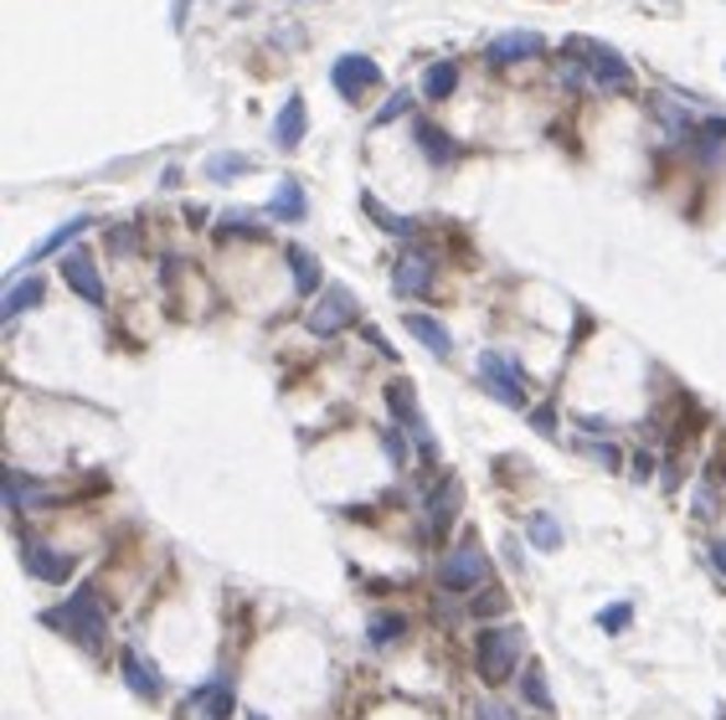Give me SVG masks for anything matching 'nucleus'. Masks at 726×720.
Wrapping results in <instances>:
<instances>
[{
	"label": "nucleus",
	"mask_w": 726,
	"mask_h": 720,
	"mask_svg": "<svg viewBox=\"0 0 726 720\" xmlns=\"http://www.w3.org/2000/svg\"><path fill=\"white\" fill-rule=\"evenodd\" d=\"M42 622L57 628V633H68L72 643H83L88 653H99L103 638H109V613H103V603H99V592H93V586H78L63 607L42 613Z\"/></svg>",
	"instance_id": "f257e3e1"
},
{
	"label": "nucleus",
	"mask_w": 726,
	"mask_h": 720,
	"mask_svg": "<svg viewBox=\"0 0 726 720\" xmlns=\"http://www.w3.org/2000/svg\"><path fill=\"white\" fill-rule=\"evenodd\" d=\"M521 653H525V628L515 622H490L479 643H474V670L485 685H506L521 674Z\"/></svg>",
	"instance_id": "f03ea898"
},
{
	"label": "nucleus",
	"mask_w": 726,
	"mask_h": 720,
	"mask_svg": "<svg viewBox=\"0 0 726 720\" xmlns=\"http://www.w3.org/2000/svg\"><path fill=\"white\" fill-rule=\"evenodd\" d=\"M439 582H443V592H469V586H485V582H490V556H485V546H479L474 536H464L454 551L443 556Z\"/></svg>",
	"instance_id": "7ed1b4c3"
},
{
	"label": "nucleus",
	"mask_w": 726,
	"mask_h": 720,
	"mask_svg": "<svg viewBox=\"0 0 726 720\" xmlns=\"http://www.w3.org/2000/svg\"><path fill=\"white\" fill-rule=\"evenodd\" d=\"M479 381H485V391H490L495 402L515 407V412L525 407V376L515 361H506V355H495V351L479 355Z\"/></svg>",
	"instance_id": "20e7f679"
},
{
	"label": "nucleus",
	"mask_w": 726,
	"mask_h": 720,
	"mask_svg": "<svg viewBox=\"0 0 726 720\" xmlns=\"http://www.w3.org/2000/svg\"><path fill=\"white\" fill-rule=\"evenodd\" d=\"M567 52L588 62L592 83H603V88H624L628 83V62L613 47H603L598 36H572V42H567Z\"/></svg>",
	"instance_id": "39448f33"
},
{
	"label": "nucleus",
	"mask_w": 726,
	"mask_h": 720,
	"mask_svg": "<svg viewBox=\"0 0 726 720\" xmlns=\"http://www.w3.org/2000/svg\"><path fill=\"white\" fill-rule=\"evenodd\" d=\"M330 83H336L340 99H361L366 88L382 83V68H376L372 57H361V52H345V57H336V68H330Z\"/></svg>",
	"instance_id": "423d86ee"
},
{
	"label": "nucleus",
	"mask_w": 726,
	"mask_h": 720,
	"mask_svg": "<svg viewBox=\"0 0 726 720\" xmlns=\"http://www.w3.org/2000/svg\"><path fill=\"white\" fill-rule=\"evenodd\" d=\"M345 324H355V294L345 284H330V294L309 309V330L315 335H340Z\"/></svg>",
	"instance_id": "0eeeda50"
},
{
	"label": "nucleus",
	"mask_w": 726,
	"mask_h": 720,
	"mask_svg": "<svg viewBox=\"0 0 726 720\" xmlns=\"http://www.w3.org/2000/svg\"><path fill=\"white\" fill-rule=\"evenodd\" d=\"M387 407H392V412H397V422H402L407 433L418 437V448L428 453V458H433V453H439V443H433V433H428V422H422L418 397H412V386H407V381H392V386H387Z\"/></svg>",
	"instance_id": "6e6552de"
},
{
	"label": "nucleus",
	"mask_w": 726,
	"mask_h": 720,
	"mask_svg": "<svg viewBox=\"0 0 726 720\" xmlns=\"http://www.w3.org/2000/svg\"><path fill=\"white\" fill-rule=\"evenodd\" d=\"M458 500H464V484L454 473H439V484L428 489V536H449V525L458 515Z\"/></svg>",
	"instance_id": "1a4fd4ad"
},
{
	"label": "nucleus",
	"mask_w": 726,
	"mask_h": 720,
	"mask_svg": "<svg viewBox=\"0 0 726 720\" xmlns=\"http://www.w3.org/2000/svg\"><path fill=\"white\" fill-rule=\"evenodd\" d=\"M63 278H68V288L83 304H93V309L103 304V278H99V263H93V252L88 248H78V252L63 258Z\"/></svg>",
	"instance_id": "9d476101"
},
{
	"label": "nucleus",
	"mask_w": 726,
	"mask_h": 720,
	"mask_svg": "<svg viewBox=\"0 0 726 720\" xmlns=\"http://www.w3.org/2000/svg\"><path fill=\"white\" fill-rule=\"evenodd\" d=\"M392 288L402 294V299H422L428 288H433V258L428 252H402L397 258V268H392Z\"/></svg>",
	"instance_id": "9b49d317"
},
{
	"label": "nucleus",
	"mask_w": 726,
	"mask_h": 720,
	"mask_svg": "<svg viewBox=\"0 0 726 720\" xmlns=\"http://www.w3.org/2000/svg\"><path fill=\"white\" fill-rule=\"evenodd\" d=\"M305 124H309L305 99L288 93V103L279 108V124H273V145H279V150H299V145H305Z\"/></svg>",
	"instance_id": "f8f14e48"
},
{
	"label": "nucleus",
	"mask_w": 726,
	"mask_h": 720,
	"mask_svg": "<svg viewBox=\"0 0 726 720\" xmlns=\"http://www.w3.org/2000/svg\"><path fill=\"white\" fill-rule=\"evenodd\" d=\"M42 299H47V278H16V284L5 288V299H0V324L21 319L26 309H36Z\"/></svg>",
	"instance_id": "ddd939ff"
},
{
	"label": "nucleus",
	"mask_w": 726,
	"mask_h": 720,
	"mask_svg": "<svg viewBox=\"0 0 726 720\" xmlns=\"http://www.w3.org/2000/svg\"><path fill=\"white\" fill-rule=\"evenodd\" d=\"M284 263H288V273H294V294H320L325 288V273H320V258L309 248H288L284 252Z\"/></svg>",
	"instance_id": "4468645a"
},
{
	"label": "nucleus",
	"mask_w": 726,
	"mask_h": 720,
	"mask_svg": "<svg viewBox=\"0 0 726 720\" xmlns=\"http://www.w3.org/2000/svg\"><path fill=\"white\" fill-rule=\"evenodd\" d=\"M407 330H412V340H418V345H428V355H439V361H449V355H454V335H449V330H443L433 315H412V309H407Z\"/></svg>",
	"instance_id": "2eb2a0df"
},
{
	"label": "nucleus",
	"mask_w": 726,
	"mask_h": 720,
	"mask_svg": "<svg viewBox=\"0 0 726 720\" xmlns=\"http://www.w3.org/2000/svg\"><path fill=\"white\" fill-rule=\"evenodd\" d=\"M118 674H124V685L135 689L139 700H160V679H155V670L139 659L135 649H124L118 653Z\"/></svg>",
	"instance_id": "dca6fc26"
},
{
	"label": "nucleus",
	"mask_w": 726,
	"mask_h": 720,
	"mask_svg": "<svg viewBox=\"0 0 726 720\" xmlns=\"http://www.w3.org/2000/svg\"><path fill=\"white\" fill-rule=\"evenodd\" d=\"M26 571L32 576H42V582H68L72 576V556H52L47 546H36V540H26Z\"/></svg>",
	"instance_id": "f3484780"
},
{
	"label": "nucleus",
	"mask_w": 726,
	"mask_h": 720,
	"mask_svg": "<svg viewBox=\"0 0 726 720\" xmlns=\"http://www.w3.org/2000/svg\"><path fill=\"white\" fill-rule=\"evenodd\" d=\"M412 139H418V150L428 155V165H449V160H454V139L443 135L439 124H428V118H412Z\"/></svg>",
	"instance_id": "a211bd4d"
},
{
	"label": "nucleus",
	"mask_w": 726,
	"mask_h": 720,
	"mask_svg": "<svg viewBox=\"0 0 726 720\" xmlns=\"http://www.w3.org/2000/svg\"><path fill=\"white\" fill-rule=\"evenodd\" d=\"M541 52V36L536 32H506L490 42V62H525Z\"/></svg>",
	"instance_id": "6ab92c4d"
},
{
	"label": "nucleus",
	"mask_w": 726,
	"mask_h": 720,
	"mask_svg": "<svg viewBox=\"0 0 726 720\" xmlns=\"http://www.w3.org/2000/svg\"><path fill=\"white\" fill-rule=\"evenodd\" d=\"M305 185L299 181H279V191H273V202H269V217L273 221H305Z\"/></svg>",
	"instance_id": "aec40b11"
},
{
	"label": "nucleus",
	"mask_w": 726,
	"mask_h": 720,
	"mask_svg": "<svg viewBox=\"0 0 726 720\" xmlns=\"http://www.w3.org/2000/svg\"><path fill=\"white\" fill-rule=\"evenodd\" d=\"M88 227H93V217H72V221H63L57 232H47L42 242H36L32 252H26V263H42V258H52V252H63L72 242V237H83Z\"/></svg>",
	"instance_id": "412c9836"
},
{
	"label": "nucleus",
	"mask_w": 726,
	"mask_h": 720,
	"mask_svg": "<svg viewBox=\"0 0 726 720\" xmlns=\"http://www.w3.org/2000/svg\"><path fill=\"white\" fill-rule=\"evenodd\" d=\"M196 705H202L212 720H232V716H237V700H232V685H227V679H217V685H202V689H196Z\"/></svg>",
	"instance_id": "4be33fe9"
},
{
	"label": "nucleus",
	"mask_w": 726,
	"mask_h": 720,
	"mask_svg": "<svg viewBox=\"0 0 726 720\" xmlns=\"http://www.w3.org/2000/svg\"><path fill=\"white\" fill-rule=\"evenodd\" d=\"M521 695L536 705L541 716H552V710H557V700H552V689H546V670H541V664H525V670H521Z\"/></svg>",
	"instance_id": "5701e85b"
},
{
	"label": "nucleus",
	"mask_w": 726,
	"mask_h": 720,
	"mask_svg": "<svg viewBox=\"0 0 726 720\" xmlns=\"http://www.w3.org/2000/svg\"><path fill=\"white\" fill-rule=\"evenodd\" d=\"M454 88H458V68H454V62H433V68L422 72V93H428L433 103H443Z\"/></svg>",
	"instance_id": "b1692460"
},
{
	"label": "nucleus",
	"mask_w": 726,
	"mask_h": 720,
	"mask_svg": "<svg viewBox=\"0 0 726 720\" xmlns=\"http://www.w3.org/2000/svg\"><path fill=\"white\" fill-rule=\"evenodd\" d=\"M525 536H531L536 551H557V546H561V525L546 515V510H536V515L525 519Z\"/></svg>",
	"instance_id": "393cba45"
},
{
	"label": "nucleus",
	"mask_w": 726,
	"mask_h": 720,
	"mask_svg": "<svg viewBox=\"0 0 726 720\" xmlns=\"http://www.w3.org/2000/svg\"><path fill=\"white\" fill-rule=\"evenodd\" d=\"M237 175H253L248 155H212L206 160V181H237Z\"/></svg>",
	"instance_id": "a878e982"
},
{
	"label": "nucleus",
	"mask_w": 726,
	"mask_h": 720,
	"mask_svg": "<svg viewBox=\"0 0 726 720\" xmlns=\"http://www.w3.org/2000/svg\"><path fill=\"white\" fill-rule=\"evenodd\" d=\"M402 633H407V618H402V613H382V618H372V628H366L372 649H392V643H397Z\"/></svg>",
	"instance_id": "bb28decb"
},
{
	"label": "nucleus",
	"mask_w": 726,
	"mask_h": 720,
	"mask_svg": "<svg viewBox=\"0 0 726 720\" xmlns=\"http://www.w3.org/2000/svg\"><path fill=\"white\" fill-rule=\"evenodd\" d=\"M32 500H42V484H32V479H26V473H21V469H11V473H5V504H11V510H16V515H21V510H26V504H32Z\"/></svg>",
	"instance_id": "cd10ccee"
},
{
	"label": "nucleus",
	"mask_w": 726,
	"mask_h": 720,
	"mask_svg": "<svg viewBox=\"0 0 726 720\" xmlns=\"http://www.w3.org/2000/svg\"><path fill=\"white\" fill-rule=\"evenodd\" d=\"M361 206H366V217L382 227V232H392V237H412V217H392L387 206L376 202V196H361Z\"/></svg>",
	"instance_id": "c85d7f7f"
},
{
	"label": "nucleus",
	"mask_w": 726,
	"mask_h": 720,
	"mask_svg": "<svg viewBox=\"0 0 726 720\" xmlns=\"http://www.w3.org/2000/svg\"><path fill=\"white\" fill-rule=\"evenodd\" d=\"M628 622H634V607H628V603H613V607L598 613V628H609V633H624Z\"/></svg>",
	"instance_id": "c756f323"
},
{
	"label": "nucleus",
	"mask_w": 726,
	"mask_h": 720,
	"mask_svg": "<svg viewBox=\"0 0 726 720\" xmlns=\"http://www.w3.org/2000/svg\"><path fill=\"white\" fill-rule=\"evenodd\" d=\"M506 603H510V597H506V592H500V586H495L490 597H479V603H474V618H485V622H490V618H500V613H506Z\"/></svg>",
	"instance_id": "7c9ffc66"
},
{
	"label": "nucleus",
	"mask_w": 726,
	"mask_h": 720,
	"mask_svg": "<svg viewBox=\"0 0 726 720\" xmlns=\"http://www.w3.org/2000/svg\"><path fill=\"white\" fill-rule=\"evenodd\" d=\"M407 108H412V93H392V99L382 103V114H376L372 124H392V118H397V114H407Z\"/></svg>",
	"instance_id": "2f4dec72"
},
{
	"label": "nucleus",
	"mask_w": 726,
	"mask_h": 720,
	"mask_svg": "<svg viewBox=\"0 0 726 720\" xmlns=\"http://www.w3.org/2000/svg\"><path fill=\"white\" fill-rule=\"evenodd\" d=\"M474 720H510V710H506V705L479 700V705H474Z\"/></svg>",
	"instance_id": "473e14b6"
},
{
	"label": "nucleus",
	"mask_w": 726,
	"mask_h": 720,
	"mask_svg": "<svg viewBox=\"0 0 726 720\" xmlns=\"http://www.w3.org/2000/svg\"><path fill=\"white\" fill-rule=\"evenodd\" d=\"M531 427H541L546 437L557 433V418H552V407H536V412H531Z\"/></svg>",
	"instance_id": "72a5a7b5"
},
{
	"label": "nucleus",
	"mask_w": 726,
	"mask_h": 720,
	"mask_svg": "<svg viewBox=\"0 0 726 720\" xmlns=\"http://www.w3.org/2000/svg\"><path fill=\"white\" fill-rule=\"evenodd\" d=\"M382 443H387L392 464H402V458H407V453H402V437H397V433H382Z\"/></svg>",
	"instance_id": "f704fd0d"
},
{
	"label": "nucleus",
	"mask_w": 726,
	"mask_h": 720,
	"mask_svg": "<svg viewBox=\"0 0 726 720\" xmlns=\"http://www.w3.org/2000/svg\"><path fill=\"white\" fill-rule=\"evenodd\" d=\"M361 335H366V345H376V351H382V355H392V345H387V340H382V330H372V324H366Z\"/></svg>",
	"instance_id": "c9c22d12"
},
{
	"label": "nucleus",
	"mask_w": 726,
	"mask_h": 720,
	"mask_svg": "<svg viewBox=\"0 0 726 720\" xmlns=\"http://www.w3.org/2000/svg\"><path fill=\"white\" fill-rule=\"evenodd\" d=\"M711 561H716V571L726 576V540H711Z\"/></svg>",
	"instance_id": "e433bc0d"
},
{
	"label": "nucleus",
	"mask_w": 726,
	"mask_h": 720,
	"mask_svg": "<svg viewBox=\"0 0 726 720\" xmlns=\"http://www.w3.org/2000/svg\"><path fill=\"white\" fill-rule=\"evenodd\" d=\"M114 248H118V252L135 248V232H129V227H118V232H114Z\"/></svg>",
	"instance_id": "4c0bfd02"
},
{
	"label": "nucleus",
	"mask_w": 726,
	"mask_h": 720,
	"mask_svg": "<svg viewBox=\"0 0 726 720\" xmlns=\"http://www.w3.org/2000/svg\"><path fill=\"white\" fill-rule=\"evenodd\" d=\"M186 11H191V0H175V26L186 21Z\"/></svg>",
	"instance_id": "58836bf2"
}]
</instances>
